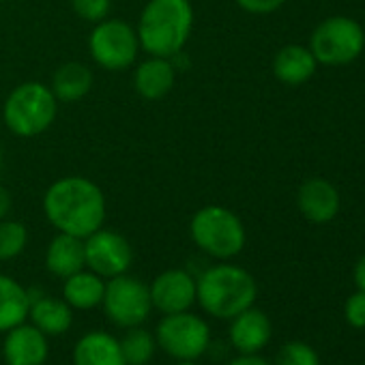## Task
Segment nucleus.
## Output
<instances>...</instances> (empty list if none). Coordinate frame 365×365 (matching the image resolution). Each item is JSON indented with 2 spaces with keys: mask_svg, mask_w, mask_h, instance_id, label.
Wrapping results in <instances>:
<instances>
[{
  "mask_svg": "<svg viewBox=\"0 0 365 365\" xmlns=\"http://www.w3.org/2000/svg\"><path fill=\"white\" fill-rule=\"evenodd\" d=\"M43 213L58 232L86 239L106 224V194L86 176H63L46 190Z\"/></svg>",
  "mask_w": 365,
  "mask_h": 365,
  "instance_id": "nucleus-1",
  "label": "nucleus"
},
{
  "mask_svg": "<svg viewBox=\"0 0 365 365\" xmlns=\"http://www.w3.org/2000/svg\"><path fill=\"white\" fill-rule=\"evenodd\" d=\"M194 31V7L190 0H148L138 20L140 50L148 56L176 58Z\"/></svg>",
  "mask_w": 365,
  "mask_h": 365,
  "instance_id": "nucleus-2",
  "label": "nucleus"
},
{
  "mask_svg": "<svg viewBox=\"0 0 365 365\" xmlns=\"http://www.w3.org/2000/svg\"><path fill=\"white\" fill-rule=\"evenodd\" d=\"M256 297L258 286L254 275L239 264L220 262L196 277V303L217 320H232L252 307Z\"/></svg>",
  "mask_w": 365,
  "mask_h": 365,
  "instance_id": "nucleus-3",
  "label": "nucleus"
},
{
  "mask_svg": "<svg viewBox=\"0 0 365 365\" xmlns=\"http://www.w3.org/2000/svg\"><path fill=\"white\" fill-rule=\"evenodd\" d=\"M58 114V101L48 84L24 82L16 86L3 106V120L18 138H35L48 131Z\"/></svg>",
  "mask_w": 365,
  "mask_h": 365,
  "instance_id": "nucleus-4",
  "label": "nucleus"
},
{
  "mask_svg": "<svg viewBox=\"0 0 365 365\" xmlns=\"http://www.w3.org/2000/svg\"><path fill=\"white\" fill-rule=\"evenodd\" d=\"M190 237L200 252L215 260H230L245 247V226L241 217L220 205L202 207L190 222Z\"/></svg>",
  "mask_w": 365,
  "mask_h": 365,
  "instance_id": "nucleus-5",
  "label": "nucleus"
},
{
  "mask_svg": "<svg viewBox=\"0 0 365 365\" xmlns=\"http://www.w3.org/2000/svg\"><path fill=\"white\" fill-rule=\"evenodd\" d=\"M157 348L174 361H198L211 346V329L194 312L163 314L155 331Z\"/></svg>",
  "mask_w": 365,
  "mask_h": 365,
  "instance_id": "nucleus-6",
  "label": "nucleus"
},
{
  "mask_svg": "<svg viewBox=\"0 0 365 365\" xmlns=\"http://www.w3.org/2000/svg\"><path fill=\"white\" fill-rule=\"evenodd\" d=\"M365 48V33L359 22L335 16L316 26L309 39V50L320 65H348L361 56Z\"/></svg>",
  "mask_w": 365,
  "mask_h": 365,
  "instance_id": "nucleus-7",
  "label": "nucleus"
},
{
  "mask_svg": "<svg viewBox=\"0 0 365 365\" xmlns=\"http://www.w3.org/2000/svg\"><path fill=\"white\" fill-rule=\"evenodd\" d=\"M88 52L97 67L112 73L125 71L135 63L140 54L138 33L123 20L106 18L95 24L88 37Z\"/></svg>",
  "mask_w": 365,
  "mask_h": 365,
  "instance_id": "nucleus-8",
  "label": "nucleus"
},
{
  "mask_svg": "<svg viewBox=\"0 0 365 365\" xmlns=\"http://www.w3.org/2000/svg\"><path fill=\"white\" fill-rule=\"evenodd\" d=\"M101 307L106 316L120 329L142 327L153 312L148 284L129 273L110 277L106 279Z\"/></svg>",
  "mask_w": 365,
  "mask_h": 365,
  "instance_id": "nucleus-9",
  "label": "nucleus"
},
{
  "mask_svg": "<svg viewBox=\"0 0 365 365\" xmlns=\"http://www.w3.org/2000/svg\"><path fill=\"white\" fill-rule=\"evenodd\" d=\"M86 269L101 275L103 279L129 273L133 264L131 243L116 230L99 228L84 239Z\"/></svg>",
  "mask_w": 365,
  "mask_h": 365,
  "instance_id": "nucleus-10",
  "label": "nucleus"
},
{
  "mask_svg": "<svg viewBox=\"0 0 365 365\" xmlns=\"http://www.w3.org/2000/svg\"><path fill=\"white\" fill-rule=\"evenodd\" d=\"M153 309L161 314L187 312L196 303V277L187 269H165L150 284Z\"/></svg>",
  "mask_w": 365,
  "mask_h": 365,
  "instance_id": "nucleus-11",
  "label": "nucleus"
},
{
  "mask_svg": "<svg viewBox=\"0 0 365 365\" xmlns=\"http://www.w3.org/2000/svg\"><path fill=\"white\" fill-rule=\"evenodd\" d=\"M50 354L48 335L35 324L22 322L5 333L3 359L5 365H46Z\"/></svg>",
  "mask_w": 365,
  "mask_h": 365,
  "instance_id": "nucleus-12",
  "label": "nucleus"
},
{
  "mask_svg": "<svg viewBox=\"0 0 365 365\" xmlns=\"http://www.w3.org/2000/svg\"><path fill=\"white\" fill-rule=\"evenodd\" d=\"M271 333H273V327H271L269 316L262 309H256L254 305L237 314L230 320V329H228L230 344L239 354L260 352L269 344Z\"/></svg>",
  "mask_w": 365,
  "mask_h": 365,
  "instance_id": "nucleus-13",
  "label": "nucleus"
},
{
  "mask_svg": "<svg viewBox=\"0 0 365 365\" xmlns=\"http://www.w3.org/2000/svg\"><path fill=\"white\" fill-rule=\"evenodd\" d=\"M297 207L312 224H329L339 213V194L333 182L324 178H309L299 187Z\"/></svg>",
  "mask_w": 365,
  "mask_h": 365,
  "instance_id": "nucleus-14",
  "label": "nucleus"
},
{
  "mask_svg": "<svg viewBox=\"0 0 365 365\" xmlns=\"http://www.w3.org/2000/svg\"><path fill=\"white\" fill-rule=\"evenodd\" d=\"M176 82V65L172 58L148 56L133 71V88L142 99H163Z\"/></svg>",
  "mask_w": 365,
  "mask_h": 365,
  "instance_id": "nucleus-15",
  "label": "nucleus"
},
{
  "mask_svg": "<svg viewBox=\"0 0 365 365\" xmlns=\"http://www.w3.org/2000/svg\"><path fill=\"white\" fill-rule=\"evenodd\" d=\"M73 365H127L120 341L108 331H88L84 333L71 354Z\"/></svg>",
  "mask_w": 365,
  "mask_h": 365,
  "instance_id": "nucleus-16",
  "label": "nucleus"
},
{
  "mask_svg": "<svg viewBox=\"0 0 365 365\" xmlns=\"http://www.w3.org/2000/svg\"><path fill=\"white\" fill-rule=\"evenodd\" d=\"M29 320L48 337H56L71 329L73 309L65 303V299H56V297L41 294V292L35 297V292H31Z\"/></svg>",
  "mask_w": 365,
  "mask_h": 365,
  "instance_id": "nucleus-17",
  "label": "nucleus"
},
{
  "mask_svg": "<svg viewBox=\"0 0 365 365\" xmlns=\"http://www.w3.org/2000/svg\"><path fill=\"white\" fill-rule=\"evenodd\" d=\"M46 269L58 279H67L69 275L86 269L84 239L58 232L46 250Z\"/></svg>",
  "mask_w": 365,
  "mask_h": 365,
  "instance_id": "nucleus-18",
  "label": "nucleus"
},
{
  "mask_svg": "<svg viewBox=\"0 0 365 365\" xmlns=\"http://www.w3.org/2000/svg\"><path fill=\"white\" fill-rule=\"evenodd\" d=\"M318 61L314 58L309 48L303 46H286L273 58V73L282 84L299 86L305 84L316 73Z\"/></svg>",
  "mask_w": 365,
  "mask_h": 365,
  "instance_id": "nucleus-19",
  "label": "nucleus"
},
{
  "mask_svg": "<svg viewBox=\"0 0 365 365\" xmlns=\"http://www.w3.org/2000/svg\"><path fill=\"white\" fill-rule=\"evenodd\" d=\"M106 292V279L91 269H82L63 279V299L71 309H95L101 305Z\"/></svg>",
  "mask_w": 365,
  "mask_h": 365,
  "instance_id": "nucleus-20",
  "label": "nucleus"
},
{
  "mask_svg": "<svg viewBox=\"0 0 365 365\" xmlns=\"http://www.w3.org/2000/svg\"><path fill=\"white\" fill-rule=\"evenodd\" d=\"M50 88L58 103H76L82 101L93 88V71L78 61L61 65L50 82Z\"/></svg>",
  "mask_w": 365,
  "mask_h": 365,
  "instance_id": "nucleus-21",
  "label": "nucleus"
},
{
  "mask_svg": "<svg viewBox=\"0 0 365 365\" xmlns=\"http://www.w3.org/2000/svg\"><path fill=\"white\" fill-rule=\"evenodd\" d=\"M31 290H26L11 275L0 273V333L29 320Z\"/></svg>",
  "mask_w": 365,
  "mask_h": 365,
  "instance_id": "nucleus-22",
  "label": "nucleus"
},
{
  "mask_svg": "<svg viewBox=\"0 0 365 365\" xmlns=\"http://www.w3.org/2000/svg\"><path fill=\"white\" fill-rule=\"evenodd\" d=\"M123 356L127 365H148L157 350V339L150 331L144 327H131L125 329V335L118 339Z\"/></svg>",
  "mask_w": 365,
  "mask_h": 365,
  "instance_id": "nucleus-23",
  "label": "nucleus"
},
{
  "mask_svg": "<svg viewBox=\"0 0 365 365\" xmlns=\"http://www.w3.org/2000/svg\"><path fill=\"white\" fill-rule=\"evenodd\" d=\"M29 245V230L22 222L0 220V262L16 260Z\"/></svg>",
  "mask_w": 365,
  "mask_h": 365,
  "instance_id": "nucleus-24",
  "label": "nucleus"
},
{
  "mask_svg": "<svg viewBox=\"0 0 365 365\" xmlns=\"http://www.w3.org/2000/svg\"><path fill=\"white\" fill-rule=\"evenodd\" d=\"M275 365H320L318 352L305 341H288L279 348Z\"/></svg>",
  "mask_w": 365,
  "mask_h": 365,
  "instance_id": "nucleus-25",
  "label": "nucleus"
},
{
  "mask_svg": "<svg viewBox=\"0 0 365 365\" xmlns=\"http://www.w3.org/2000/svg\"><path fill=\"white\" fill-rule=\"evenodd\" d=\"M71 9L80 20L97 24L110 16L112 0H71Z\"/></svg>",
  "mask_w": 365,
  "mask_h": 365,
  "instance_id": "nucleus-26",
  "label": "nucleus"
},
{
  "mask_svg": "<svg viewBox=\"0 0 365 365\" xmlns=\"http://www.w3.org/2000/svg\"><path fill=\"white\" fill-rule=\"evenodd\" d=\"M344 316L346 322L354 329H365V292L359 290L346 299L344 305Z\"/></svg>",
  "mask_w": 365,
  "mask_h": 365,
  "instance_id": "nucleus-27",
  "label": "nucleus"
},
{
  "mask_svg": "<svg viewBox=\"0 0 365 365\" xmlns=\"http://www.w3.org/2000/svg\"><path fill=\"white\" fill-rule=\"evenodd\" d=\"M235 3L247 11V14H256V16H264V14H273L277 11L286 0H235Z\"/></svg>",
  "mask_w": 365,
  "mask_h": 365,
  "instance_id": "nucleus-28",
  "label": "nucleus"
},
{
  "mask_svg": "<svg viewBox=\"0 0 365 365\" xmlns=\"http://www.w3.org/2000/svg\"><path fill=\"white\" fill-rule=\"evenodd\" d=\"M228 365H271V363L264 356H260L258 352H254V354H239Z\"/></svg>",
  "mask_w": 365,
  "mask_h": 365,
  "instance_id": "nucleus-29",
  "label": "nucleus"
},
{
  "mask_svg": "<svg viewBox=\"0 0 365 365\" xmlns=\"http://www.w3.org/2000/svg\"><path fill=\"white\" fill-rule=\"evenodd\" d=\"M11 207H14V200H11V194L0 185V220L9 217L11 213Z\"/></svg>",
  "mask_w": 365,
  "mask_h": 365,
  "instance_id": "nucleus-30",
  "label": "nucleus"
},
{
  "mask_svg": "<svg viewBox=\"0 0 365 365\" xmlns=\"http://www.w3.org/2000/svg\"><path fill=\"white\" fill-rule=\"evenodd\" d=\"M354 284L359 286V290L365 292V254L359 258V262L354 267Z\"/></svg>",
  "mask_w": 365,
  "mask_h": 365,
  "instance_id": "nucleus-31",
  "label": "nucleus"
},
{
  "mask_svg": "<svg viewBox=\"0 0 365 365\" xmlns=\"http://www.w3.org/2000/svg\"><path fill=\"white\" fill-rule=\"evenodd\" d=\"M174 365H198V361H176Z\"/></svg>",
  "mask_w": 365,
  "mask_h": 365,
  "instance_id": "nucleus-32",
  "label": "nucleus"
},
{
  "mask_svg": "<svg viewBox=\"0 0 365 365\" xmlns=\"http://www.w3.org/2000/svg\"><path fill=\"white\" fill-rule=\"evenodd\" d=\"M0 170H3V148H0Z\"/></svg>",
  "mask_w": 365,
  "mask_h": 365,
  "instance_id": "nucleus-33",
  "label": "nucleus"
},
{
  "mask_svg": "<svg viewBox=\"0 0 365 365\" xmlns=\"http://www.w3.org/2000/svg\"><path fill=\"white\" fill-rule=\"evenodd\" d=\"M0 3H5V0H0Z\"/></svg>",
  "mask_w": 365,
  "mask_h": 365,
  "instance_id": "nucleus-34",
  "label": "nucleus"
}]
</instances>
